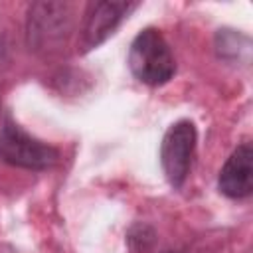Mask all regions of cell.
I'll use <instances>...</instances> for the list:
<instances>
[{"label":"cell","instance_id":"cell-1","mask_svg":"<svg viewBox=\"0 0 253 253\" xmlns=\"http://www.w3.org/2000/svg\"><path fill=\"white\" fill-rule=\"evenodd\" d=\"M73 28L75 12L69 2H34L28 8L26 40L36 53H59L67 45Z\"/></svg>","mask_w":253,"mask_h":253},{"label":"cell","instance_id":"cell-8","mask_svg":"<svg viewBox=\"0 0 253 253\" xmlns=\"http://www.w3.org/2000/svg\"><path fill=\"white\" fill-rule=\"evenodd\" d=\"M162 253H178V251H162Z\"/></svg>","mask_w":253,"mask_h":253},{"label":"cell","instance_id":"cell-5","mask_svg":"<svg viewBox=\"0 0 253 253\" xmlns=\"http://www.w3.org/2000/svg\"><path fill=\"white\" fill-rule=\"evenodd\" d=\"M136 2H91L83 14L81 34H79V51L87 53L107 42L125 18L136 8Z\"/></svg>","mask_w":253,"mask_h":253},{"label":"cell","instance_id":"cell-4","mask_svg":"<svg viewBox=\"0 0 253 253\" xmlns=\"http://www.w3.org/2000/svg\"><path fill=\"white\" fill-rule=\"evenodd\" d=\"M196 142H198V130H196V125L188 119L174 123L162 138L160 164L166 174V180L174 190L182 188L190 174Z\"/></svg>","mask_w":253,"mask_h":253},{"label":"cell","instance_id":"cell-6","mask_svg":"<svg viewBox=\"0 0 253 253\" xmlns=\"http://www.w3.org/2000/svg\"><path fill=\"white\" fill-rule=\"evenodd\" d=\"M217 188L231 200L249 198L253 192V148L249 142H241L225 160L219 170Z\"/></svg>","mask_w":253,"mask_h":253},{"label":"cell","instance_id":"cell-3","mask_svg":"<svg viewBox=\"0 0 253 253\" xmlns=\"http://www.w3.org/2000/svg\"><path fill=\"white\" fill-rule=\"evenodd\" d=\"M0 160L26 170H49L59 162V150L26 132L10 117L0 128Z\"/></svg>","mask_w":253,"mask_h":253},{"label":"cell","instance_id":"cell-2","mask_svg":"<svg viewBox=\"0 0 253 253\" xmlns=\"http://www.w3.org/2000/svg\"><path fill=\"white\" fill-rule=\"evenodd\" d=\"M128 67L132 75L148 87L164 85L174 77L176 59L160 30L144 28L136 34L128 49Z\"/></svg>","mask_w":253,"mask_h":253},{"label":"cell","instance_id":"cell-7","mask_svg":"<svg viewBox=\"0 0 253 253\" xmlns=\"http://www.w3.org/2000/svg\"><path fill=\"white\" fill-rule=\"evenodd\" d=\"M128 243L132 245V249L136 251H148L154 243V231L148 225H136L130 229L128 233Z\"/></svg>","mask_w":253,"mask_h":253}]
</instances>
